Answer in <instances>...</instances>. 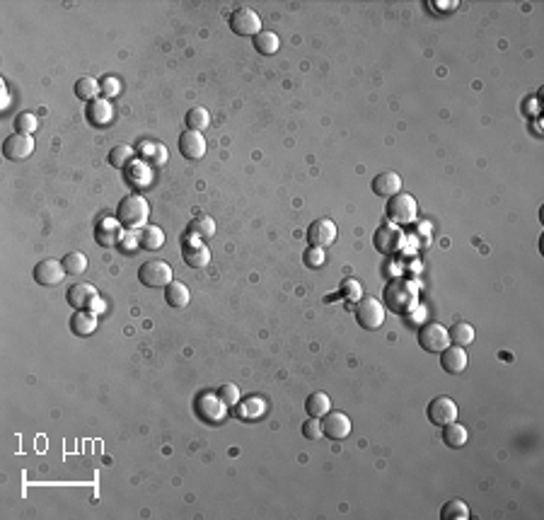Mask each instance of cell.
Segmentation results:
<instances>
[{
	"label": "cell",
	"instance_id": "obj_27",
	"mask_svg": "<svg viewBox=\"0 0 544 520\" xmlns=\"http://www.w3.org/2000/svg\"><path fill=\"white\" fill-rule=\"evenodd\" d=\"M165 301L170 307H186L189 305V288L181 281H172L170 286H165Z\"/></svg>",
	"mask_w": 544,
	"mask_h": 520
},
{
	"label": "cell",
	"instance_id": "obj_37",
	"mask_svg": "<svg viewBox=\"0 0 544 520\" xmlns=\"http://www.w3.org/2000/svg\"><path fill=\"white\" fill-rule=\"evenodd\" d=\"M215 395L220 397V402H223L225 406H237L239 400H242V397H239L237 385H233V382H225V385H220Z\"/></svg>",
	"mask_w": 544,
	"mask_h": 520
},
{
	"label": "cell",
	"instance_id": "obj_11",
	"mask_svg": "<svg viewBox=\"0 0 544 520\" xmlns=\"http://www.w3.org/2000/svg\"><path fill=\"white\" fill-rule=\"evenodd\" d=\"M34 153V138L27 134H17L15 131L12 136L3 141V155L12 163H19V160H27L29 155Z\"/></svg>",
	"mask_w": 544,
	"mask_h": 520
},
{
	"label": "cell",
	"instance_id": "obj_10",
	"mask_svg": "<svg viewBox=\"0 0 544 520\" xmlns=\"http://www.w3.org/2000/svg\"><path fill=\"white\" fill-rule=\"evenodd\" d=\"M194 409L206 424H220V421L225 419V409H228V406L220 402V397L215 395V392H203V395L196 397Z\"/></svg>",
	"mask_w": 544,
	"mask_h": 520
},
{
	"label": "cell",
	"instance_id": "obj_31",
	"mask_svg": "<svg viewBox=\"0 0 544 520\" xmlns=\"http://www.w3.org/2000/svg\"><path fill=\"white\" fill-rule=\"evenodd\" d=\"M100 92H102L100 82H97L95 78H90V75L80 78V80L75 82V95H78V100H82V102L97 100V97H100Z\"/></svg>",
	"mask_w": 544,
	"mask_h": 520
},
{
	"label": "cell",
	"instance_id": "obj_2",
	"mask_svg": "<svg viewBox=\"0 0 544 520\" xmlns=\"http://www.w3.org/2000/svg\"><path fill=\"white\" fill-rule=\"evenodd\" d=\"M116 218L124 228L136 230V228H145L150 218V206L143 196L138 194H129L119 201L116 206Z\"/></svg>",
	"mask_w": 544,
	"mask_h": 520
},
{
	"label": "cell",
	"instance_id": "obj_17",
	"mask_svg": "<svg viewBox=\"0 0 544 520\" xmlns=\"http://www.w3.org/2000/svg\"><path fill=\"white\" fill-rule=\"evenodd\" d=\"M467 363H469V356L464 346L453 344L445 348V351H440V366H443V370L448 373V375H462V373L467 370Z\"/></svg>",
	"mask_w": 544,
	"mask_h": 520
},
{
	"label": "cell",
	"instance_id": "obj_22",
	"mask_svg": "<svg viewBox=\"0 0 544 520\" xmlns=\"http://www.w3.org/2000/svg\"><path fill=\"white\" fill-rule=\"evenodd\" d=\"M97 330V315L90 310H75L71 317V332L75 337H90Z\"/></svg>",
	"mask_w": 544,
	"mask_h": 520
},
{
	"label": "cell",
	"instance_id": "obj_6",
	"mask_svg": "<svg viewBox=\"0 0 544 520\" xmlns=\"http://www.w3.org/2000/svg\"><path fill=\"white\" fill-rule=\"evenodd\" d=\"M138 281L148 288H165L172 283V267L167 262H160V259L145 262L138 269Z\"/></svg>",
	"mask_w": 544,
	"mask_h": 520
},
{
	"label": "cell",
	"instance_id": "obj_38",
	"mask_svg": "<svg viewBox=\"0 0 544 520\" xmlns=\"http://www.w3.org/2000/svg\"><path fill=\"white\" fill-rule=\"evenodd\" d=\"M262 411H264V402L254 400V397L244 402V404H239V416H242V419H259Z\"/></svg>",
	"mask_w": 544,
	"mask_h": 520
},
{
	"label": "cell",
	"instance_id": "obj_15",
	"mask_svg": "<svg viewBox=\"0 0 544 520\" xmlns=\"http://www.w3.org/2000/svg\"><path fill=\"white\" fill-rule=\"evenodd\" d=\"M336 240V223H332L329 218H320L307 228V242L310 247H329L332 242Z\"/></svg>",
	"mask_w": 544,
	"mask_h": 520
},
{
	"label": "cell",
	"instance_id": "obj_16",
	"mask_svg": "<svg viewBox=\"0 0 544 520\" xmlns=\"http://www.w3.org/2000/svg\"><path fill=\"white\" fill-rule=\"evenodd\" d=\"M401 230L397 228V225H382V228L375 230V237H372V242H375V249L380 254H385V257H390V254H397V249L401 247Z\"/></svg>",
	"mask_w": 544,
	"mask_h": 520
},
{
	"label": "cell",
	"instance_id": "obj_1",
	"mask_svg": "<svg viewBox=\"0 0 544 520\" xmlns=\"http://www.w3.org/2000/svg\"><path fill=\"white\" fill-rule=\"evenodd\" d=\"M382 301H385V305L390 307V312H395V315H409V312L416 307L419 291H416L414 283L406 281V278H397V281H390L385 286Z\"/></svg>",
	"mask_w": 544,
	"mask_h": 520
},
{
	"label": "cell",
	"instance_id": "obj_32",
	"mask_svg": "<svg viewBox=\"0 0 544 520\" xmlns=\"http://www.w3.org/2000/svg\"><path fill=\"white\" fill-rule=\"evenodd\" d=\"M186 126H189L191 131H203L210 126V111L206 109V107H191L189 111H186Z\"/></svg>",
	"mask_w": 544,
	"mask_h": 520
},
{
	"label": "cell",
	"instance_id": "obj_13",
	"mask_svg": "<svg viewBox=\"0 0 544 520\" xmlns=\"http://www.w3.org/2000/svg\"><path fill=\"white\" fill-rule=\"evenodd\" d=\"M181 259H184L186 267L191 269H203L206 264L210 262V252L199 237H184V244H181Z\"/></svg>",
	"mask_w": 544,
	"mask_h": 520
},
{
	"label": "cell",
	"instance_id": "obj_33",
	"mask_svg": "<svg viewBox=\"0 0 544 520\" xmlns=\"http://www.w3.org/2000/svg\"><path fill=\"white\" fill-rule=\"evenodd\" d=\"M61 264L66 269V274H71V276H80V274L87 271V257L82 252H68L61 259Z\"/></svg>",
	"mask_w": 544,
	"mask_h": 520
},
{
	"label": "cell",
	"instance_id": "obj_40",
	"mask_svg": "<svg viewBox=\"0 0 544 520\" xmlns=\"http://www.w3.org/2000/svg\"><path fill=\"white\" fill-rule=\"evenodd\" d=\"M302 436H305L307 440H317L322 438V421L315 419V416H310V419L302 424Z\"/></svg>",
	"mask_w": 544,
	"mask_h": 520
},
{
	"label": "cell",
	"instance_id": "obj_4",
	"mask_svg": "<svg viewBox=\"0 0 544 520\" xmlns=\"http://www.w3.org/2000/svg\"><path fill=\"white\" fill-rule=\"evenodd\" d=\"M66 301L71 303L75 310H90L97 315V310H102V303H100V293L92 283H73L66 293Z\"/></svg>",
	"mask_w": 544,
	"mask_h": 520
},
{
	"label": "cell",
	"instance_id": "obj_23",
	"mask_svg": "<svg viewBox=\"0 0 544 520\" xmlns=\"http://www.w3.org/2000/svg\"><path fill=\"white\" fill-rule=\"evenodd\" d=\"M138 155L145 165H158V168L167 163V158H170L167 148H165L163 143H153V141H145V143L140 145Z\"/></svg>",
	"mask_w": 544,
	"mask_h": 520
},
{
	"label": "cell",
	"instance_id": "obj_21",
	"mask_svg": "<svg viewBox=\"0 0 544 520\" xmlns=\"http://www.w3.org/2000/svg\"><path fill=\"white\" fill-rule=\"evenodd\" d=\"M85 116L87 121H90L92 126H97V129H102V126H107L111 121V116H114V109H111L109 100H92L90 105H87L85 109Z\"/></svg>",
	"mask_w": 544,
	"mask_h": 520
},
{
	"label": "cell",
	"instance_id": "obj_42",
	"mask_svg": "<svg viewBox=\"0 0 544 520\" xmlns=\"http://www.w3.org/2000/svg\"><path fill=\"white\" fill-rule=\"evenodd\" d=\"M341 296L351 298V301H361V286H359V281H354V278H346V281L341 283Z\"/></svg>",
	"mask_w": 544,
	"mask_h": 520
},
{
	"label": "cell",
	"instance_id": "obj_26",
	"mask_svg": "<svg viewBox=\"0 0 544 520\" xmlns=\"http://www.w3.org/2000/svg\"><path fill=\"white\" fill-rule=\"evenodd\" d=\"M305 411H307V416L320 419V416H325L332 411V400L325 395V392H312V397H307L305 400Z\"/></svg>",
	"mask_w": 544,
	"mask_h": 520
},
{
	"label": "cell",
	"instance_id": "obj_34",
	"mask_svg": "<svg viewBox=\"0 0 544 520\" xmlns=\"http://www.w3.org/2000/svg\"><path fill=\"white\" fill-rule=\"evenodd\" d=\"M134 155H136V150L131 148V145H116V148H111V153H109V165L116 170H126L131 163H134Z\"/></svg>",
	"mask_w": 544,
	"mask_h": 520
},
{
	"label": "cell",
	"instance_id": "obj_43",
	"mask_svg": "<svg viewBox=\"0 0 544 520\" xmlns=\"http://www.w3.org/2000/svg\"><path fill=\"white\" fill-rule=\"evenodd\" d=\"M131 168L136 170V172H131V170H126L129 172V179H134V181H138V179H148V170H145V163H136V165H131Z\"/></svg>",
	"mask_w": 544,
	"mask_h": 520
},
{
	"label": "cell",
	"instance_id": "obj_35",
	"mask_svg": "<svg viewBox=\"0 0 544 520\" xmlns=\"http://www.w3.org/2000/svg\"><path fill=\"white\" fill-rule=\"evenodd\" d=\"M440 518L443 520H467L469 518V506L460 499H453L448 501L443 508H440Z\"/></svg>",
	"mask_w": 544,
	"mask_h": 520
},
{
	"label": "cell",
	"instance_id": "obj_19",
	"mask_svg": "<svg viewBox=\"0 0 544 520\" xmlns=\"http://www.w3.org/2000/svg\"><path fill=\"white\" fill-rule=\"evenodd\" d=\"M179 153L184 155L186 160L196 163L206 155V138L201 136V131H191L186 129L184 134L179 136Z\"/></svg>",
	"mask_w": 544,
	"mask_h": 520
},
{
	"label": "cell",
	"instance_id": "obj_20",
	"mask_svg": "<svg viewBox=\"0 0 544 520\" xmlns=\"http://www.w3.org/2000/svg\"><path fill=\"white\" fill-rule=\"evenodd\" d=\"M401 191V177L397 172H380L372 179V194L382 196V199H392Z\"/></svg>",
	"mask_w": 544,
	"mask_h": 520
},
{
	"label": "cell",
	"instance_id": "obj_29",
	"mask_svg": "<svg viewBox=\"0 0 544 520\" xmlns=\"http://www.w3.org/2000/svg\"><path fill=\"white\" fill-rule=\"evenodd\" d=\"M467 429H464L462 424H457V421H453V424L443 426V440L448 448H462L464 443H467Z\"/></svg>",
	"mask_w": 544,
	"mask_h": 520
},
{
	"label": "cell",
	"instance_id": "obj_8",
	"mask_svg": "<svg viewBox=\"0 0 544 520\" xmlns=\"http://www.w3.org/2000/svg\"><path fill=\"white\" fill-rule=\"evenodd\" d=\"M426 416H428V421L433 426H448L453 421H457V404L445 395L433 397L428 402V406H426Z\"/></svg>",
	"mask_w": 544,
	"mask_h": 520
},
{
	"label": "cell",
	"instance_id": "obj_36",
	"mask_svg": "<svg viewBox=\"0 0 544 520\" xmlns=\"http://www.w3.org/2000/svg\"><path fill=\"white\" fill-rule=\"evenodd\" d=\"M15 129H17V134L32 136L34 131L39 129L37 114H32V111H22V114H17V119H15Z\"/></svg>",
	"mask_w": 544,
	"mask_h": 520
},
{
	"label": "cell",
	"instance_id": "obj_12",
	"mask_svg": "<svg viewBox=\"0 0 544 520\" xmlns=\"http://www.w3.org/2000/svg\"><path fill=\"white\" fill-rule=\"evenodd\" d=\"M322 436L332 440H344L351 436V419L344 411H329L322 416Z\"/></svg>",
	"mask_w": 544,
	"mask_h": 520
},
{
	"label": "cell",
	"instance_id": "obj_24",
	"mask_svg": "<svg viewBox=\"0 0 544 520\" xmlns=\"http://www.w3.org/2000/svg\"><path fill=\"white\" fill-rule=\"evenodd\" d=\"M138 244L143 249H148V252H155V249H160L165 244V233L158 225H145V228H140Z\"/></svg>",
	"mask_w": 544,
	"mask_h": 520
},
{
	"label": "cell",
	"instance_id": "obj_30",
	"mask_svg": "<svg viewBox=\"0 0 544 520\" xmlns=\"http://www.w3.org/2000/svg\"><path fill=\"white\" fill-rule=\"evenodd\" d=\"M278 46H281V42H278V37L273 32L262 29V32L254 37V48H257L262 56H273V53L278 51Z\"/></svg>",
	"mask_w": 544,
	"mask_h": 520
},
{
	"label": "cell",
	"instance_id": "obj_5",
	"mask_svg": "<svg viewBox=\"0 0 544 520\" xmlns=\"http://www.w3.org/2000/svg\"><path fill=\"white\" fill-rule=\"evenodd\" d=\"M356 322L368 332L380 330L382 322H385V305L375 298H361L359 305H356Z\"/></svg>",
	"mask_w": 544,
	"mask_h": 520
},
{
	"label": "cell",
	"instance_id": "obj_3",
	"mask_svg": "<svg viewBox=\"0 0 544 520\" xmlns=\"http://www.w3.org/2000/svg\"><path fill=\"white\" fill-rule=\"evenodd\" d=\"M416 213H419V206H416V199L411 194H404L399 191L397 196H392L390 204H387V218L401 228V225H409L416 220Z\"/></svg>",
	"mask_w": 544,
	"mask_h": 520
},
{
	"label": "cell",
	"instance_id": "obj_18",
	"mask_svg": "<svg viewBox=\"0 0 544 520\" xmlns=\"http://www.w3.org/2000/svg\"><path fill=\"white\" fill-rule=\"evenodd\" d=\"M121 237H124V225L119 223V218H105L97 223L95 240L102 247H116L121 244Z\"/></svg>",
	"mask_w": 544,
	"mask_h": 520
},
{
	"label": "cell",
	"instance_id": "obj_7",
	"mask_svg": "<svg viewBox=\"0 0 544 520\" xmlns=\"http://www.w3.org/2000/svg\"><path fill=\"white\" fill-rule=\"evenodd\" d=\"M419 344L428 353H440L450 346V334L443 325H438V322H426V325L419 330Z\"/></svg>",
	"mask_w": 544,
	"mask_h": 520
},
{
	"label": "cell",
	"instance_id": "obj_14",
	"mask_svg": "<svg viewBox=\"0 0 544 520\" xmlns=\"http://www.w3.org/2000/svg\"><path fill=\"white\" fill-rule=\"evenodd\" d=\"M63 276H66V269H63V264L58 259H44V262H39L34 267V281L39 286H58L63 281Z\"/></svg>",
	"mask_w": 544,
	"mask_h": 520
},
{
	"label": "cell",
	"instance_id": "obj_9",
	"mask_svg": "<svg viewBox=\"0 0 544 520\" xmlns=\"http://www.w3.org/2000/svg\"><path fill=\"white\" fill-rule=\"evenodd\" d=\"M230 29L239 37H257L262 32V17L252 8H237L230 15Z\"/></svg>",
	"mask_w": 544,
	"mask_h": 520
},
{
	"label": "cell",
	"instance_id": "obj_41",
	"mask_svg": "<svg viewBox=\"0 0 544 520\" xmlns=\"http://www.w3.org/2000/svg\"><path fill=\"white\" fill-rule=\"evenodd\" d=\"M100 87H102V95H105V97H114V95H119L121 82L116 80V78L107 75V78H102V80H100Z\"/></svg>",
	"mask_w": 544,
	"mask_h": 520
},
{
	"label": "cell",
	"instance_id": "obj_39",
	"mask_svg": "<svg viewBox=\"0 0 544 520\" xmlns=\"http://www.w3.org/2000/svg\"><path fill=\"white\" fill-rule=\"evenodd\" d=\"M305 267H310V269H320V267H325V249H320V247H307V252H305Z\"/></svg>",
	"mask_w": 544,
	"mask_h": 520
},
{
	"label": "cell",
	"instance_id": "obj_25",
	"mask_svg": "<svg viewBox=\"0 0 544 520\" xmlns=\"http://www.w3.org/2000/svg\"><path fill=\"white\" fill-rule=\"evenodd\" d=\"M186 235H189V237L208 240L215 235V223L208 218V215H196V218L189 223V228H186Z\"/></svg>",
	"mask_w": 544,
	"mask_h": 520
},
{
	"label": "cell",
	"instance_id": "obj_28",
	"mask_svg": "<svg viewBox=\"0 0 544 520\" xmlns=\"http://www.w3.org/2000/svg\"><path fill=\"white\" fill-rule=\"evenodd\" d=\"M448 334H450V344L467 348L474 341V327L467 325V322H455L448 330Z\"/></svg>",
	"mask_w": 544,
	"mask_h": 520
}]
</instances>
